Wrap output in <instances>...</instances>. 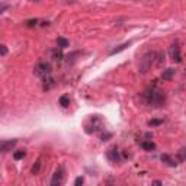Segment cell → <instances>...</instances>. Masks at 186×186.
I'll return each mask as SVG.
<instances>
[{"label":"cell","instance_id":"cell-1","mask_svg":"<svg viewBox=\"0 0 186 186\" xmlns=\"http://www.w3.org/2000/svg\"><path fill=\"white\" fill-rule=\"evenodd\" d=\"M144 99L146 102L150 105V106H162L163 103L166 102V93L160 89H156V87H150L144 92Z\"/></svg>","mask_w":186,"mask_h":186},{"label":"cell","instance_id":"cell-2","mask_svg":"<svg viewBox=\"0 0 186 186\" xmlns=\"http://www.w3.org/2000/svg\"><path fill=\"white\" fill-rule=\"evenodd\" d=\"M51 72H52V67L50 63H40L36 64L35 68H34V74L36 77H44V79L51 74Z\"/></svg>","mask_w":186,"mask_h":186},{"label":"cell","instance_id":"cell-3","mask_svg":"<svg viewBox=\"0 0 186 186\" xmlns=\"http://www.w3.org/2000/svg\"><path fill=\"white\" fill-rule=\"evenodd\" d=\"M156 54H146V56L141 58L140 61V72L141 73H147L150 70L151 67V63H153V60H154Z\"/></svg>","mask_w":186,"mask_h":186},{"label":"cell","instance_id":"cell-4","mask_svg":"<svg viewBox=\"0 0 186 186\" xmlns=\"http://www.w3.org/2000/svg\"><path fill=\"white\" fill-rule=\"evenodd\" d=\"M63 179H64V170L60 167V169H57V170H56V173L52 174V179H51L50 186H61Z\"/></svg>","mask_w":186,"mask_h":186},{"label":"cell","instance_id":"cell-5","mask_svg":"<svg viewBox=\"0 0 186 186\" xmlns=\"http://www.w3.org/2000/svg\"><path fill=\"white\" fill-rule=\"evenodd\" d=\"M170 57L174 63H182V56H180V47L178 44H173L170 47Z\"/></svg>","mask_w":186,"mask_h":186},{"label":"cell","instance_id":"cell-6","mask_svg":"<svg viewBox=\"0 0 186 186\" xmlns=\"http://www.w3.org/2000/svg\"><path fill=\"white\" fill-rule=\"evenodd\" d=\"M106 156H108V158L111 160L112 163H118L119 160H121V157H119V151H118V147L116 146H112L109 150H108V153H106Z\"/></svg>","mask_w":186,"mask_h":186},{"label":"cell","instance_id":"cell-7","mask_svg":"<svg viewBox=\"0 0 186 186\" xmlns=\"http://www.w3.org/2000/svg\"><path fill=\"white\" fill-rule=\"evenodd\" d=\"M90 121H92V125H86V130H84L87 134H93L95 131L99 130V124H100V118H99V116H93Z\"/></svg>","mask_w":186,"mask_h":186},{"label":"cell","instance_id":"cell-8","mask_svg":"<svg viewBox=\"0 0 186 186\" xmlns=\"http://www.w3.org/2000/svg\"><path fill=\"white\" fill-rule=\"evenodd\" d=\"M18 144V140H9V141H2V144H0V150H2V153H8V151H10L13 148V147Z\"/></svg>","mask_w":186,"mask_h":186},{"label":"cell","instance_id":"cell-9","mask_svg":"<svg viewBox=\"0 0 186 186\" xmlns=\"http://www.w3.org/2000/svg\"><path fill=\"white\" fill-rule=\"evenodd\" d=\"M160 160H162L164 164H167L169 167H176L179 164L178 160H174L173 157H172L170 154H162V157H160Z\"/></svg>","mask_w":186,"mask_h":186},{"label":"cell","instance_id":"cell-10","mask_svg":"<svg viewBox=\"0 0 186 186\" xmlns=\"http://www.w3.org/2000/svg\"><path fill=\"white\" fill-rule=\"evenodd\" d=\"M131 44H132V41H128V42H124V44H121V45H118V47H115L114 50L111 51V56H115V54H118V52L124 51V50H127Z\"/></svg>","mask_w":186,"mask_h":186},{"label":"cell","instance_id":"cell-11","mask_svg":"<svg viewBox=\"0 0 186 186\" xmlns=\"http://www.w3.org/2000/svg\"><path fill=\"white\" fill-rule=\"evenodd\" d=\"M174 73H176V70H174V68H166V70H164V72L162 73V79L163 80H172L174 77Z\"/></svg>","mask_w":186,"mask_h":186},{"label":"cell","instance_id":"cell-12","mask_svg":"<svg viewBox=\"0 0 186 186\" xmlns=\"http://www.w3.org/2000/svg\"><path fill=\"white\" fill-rule=\"evenodd\" d=\"M176 158H178L179 163L186 162V147H182V148L176 153Z\"/></svg>","mask_w":186,"mask_h":186},{"label":"cell","instance_id":"cell-13","mask_svg":"<svg viewBox=\"0 0 186 186\" xmlns=\"http://www.w3.org/2000/svg\"><path fill=\"white\" fill-rule=\"evenodd\" d=\"M141 148H144V150H147V151L156 150V144L153 143V141H143V143H141Z\"/></svg>","mask_w":186,"mask_h":186},{"label":"cell","instance_id":"cell-14","mask_svg":"<svg viewBox=\"0 0 186 186\" xmlns=\"http://www.w3.org/2000/svg\"><path fill=\"white\" fill-rule=\"evenodd\" d=\"M57 44H58V47L61 48V50H64V48H67L68 45H70V42H68L66 38H61V36L57 38Z\"/></svg>","mask_w":186,"mask_h":186},{"label":"cell","instance_id":"cell-15","mask_svg":"<svg viewBox=\"0 0 186 186\" xmlns=\"http://www.w3.org/2000/svg\"><path fill=\"white\" fill-rule=\"evenodd\" d=\"M60 105L63 108H67L68 105H70V99H68V96H66V95H63L61 98H60Z\"/></svg>","mask_w":186,"mask_h":186},{"label":"cell","instance_id":"cell-16","mask_svg":"<svg viewBox=\"0 0 186 186\" xmlns=\"http://www.w3.org/2000/svg\"><path fill=\"white\" fill-rule=\"evenodd\" d=\"M163 124V119H150L148 122H147V125L148 127H158V125H162Z\"/></svg>","mask_w":186,"mask_h":186},{"label":"cell","instance_id":"cell-17","mask_svg":"<svg viewBox=\"0 0 186 186\" xmlns=\"http://www.w3.org/2000/svg\"><path fill=\"white\" fill-rule=\"evenodd\" d=\"M25 156H26V151L25 150H19V151H16V153H13V158H15V160H20V158H24Z\"/></svg>","mask_w":186,"mask_h":186},{"label":"cell","instance_id":"cell-18","mask_svg":"<svg viewBox=\"0 0 186 186\" xmlns=\"http://www.w3.org/2000/svg\"><path fill=\"white\" fill-rule=\"evenodd\" d=\"M38 22H40L38 19H29V20H26V22H25V26H28V28H32V26H35Z\"/></svg>","mask_w":186,"mask_h":186},{"label":"cell","instance_id":"cell-19","mask_svg":"<svg viewBox=\"0 0 186 186\" xmlns=\"http://www.w3.org/2000/svg\"><path fill=\"white\" fill-rule=\"evenodd\" d=\"M40 167H41V162H40V160H36V162H35V164L32 166V173H34V174H36L38 172H40Z\"/></svg>","mask_w":186,"mask_h":186},{"label":"cell","instance_id":"cell-20","mask_svg":"<svg viewBox=\"0 0 186 186\" xmlns=\"http://www.w3.org/2000/svg\"><path fill=\"white\" fill-rule=\"evenodd\" d=\"M112 137H114V135H112V132H105V134H102L100 140H102L103 143H105V141H108V140H109V138H112Z\"/></svg>","mask_w":186,"mask_h":186},{"label":"cell","instance_id":"cell-21","mask_svg":"<svg viewBox=\"0 0 186 186\" xmlns=\"http://www.w3.org/2000/svg\"><path fill=\"white\" fill-rule=\"evenodd\" d=\"M157 66H162V64H164V54H162V52H158L157 54Z\"/></svg>","mask_w":186,"mask_h":186},{"label":"cell","instance_id":"cell-22","mask_svg":"<svg viewBox=\"0 0 186 186\" xmlns=\"http://www.w3.org/2000/svg\"><path fill=\"white\" fill-rule=\"evenodd\" d=\"M83 182H84L83 176H79V178H76V180H74V186H83Z\"/></svg>","mask_w":186,"mask_h":186},{"label":"cell","instance_id":"cell-23","mask_svg":"<svg viewBox=\"0 0 186 186\" xmlns=\"http://www.w3.org/2000/svg\"><path fill=\"white\" fill-rule=\"evenodd\" d=\"M0 54H2L3 57L8 54V48H6V45H0Z\"/></svg>","mask_w":186,"mask_h":186},{"label":"cell","instance_id":"cell-24","mask_svg":"<svg viewBox=\"0 0 186 186\" xmlns=\"http://www.w3.org/2000/svg\"><path fill=\"white\" fill-rule=\"evenodd\" d=\"M151 186H163L162 180H154V182L151 183Z\"/></svg>","mask_w":186,"mask_h":186},{"label":"cell","instance_id":"cell-25","mask_svg":"<svg viewBox=\"0 0 186 186\" xmlns=\"http://www.w3.org/2000/svg\"><path fill=\"white\" fill-rule=\"evenodd\" d=\"M6 9H8V4H0V13L4 12Z\"/></svg>","mask_w":186,"mask_h":186},{"label":"cell","instance_id":"cell-26","mask_svg":"<svg viewBox=\"0 0 186 186\" xmlns=\"http://www.w3.org/2000/svg\"><path fill=\"white\" fill-rule=\"evenodd\" d=\"M146 138H148V140L153 138V132H147V134H146Z\"/></svg>","mask_w":186,"mask_h":186}]
</instances>
